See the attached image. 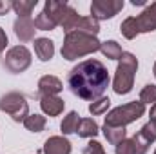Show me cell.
I'll list each match as a JSON object with an SVG mask.
<instances>
[{
    "label": "cell",
    "mask_w": 156,
    "mask_h": 154,
    "mask_svg": "<svg viewBox=\"0 0 156 154\" xmlns=\"http://www.w3.org/2000/svg\"><path fill=\"white\" fill-rule=\"evenodd\" d=\"M71 93L83 100H98L109 85V73L98 60H85L75 65L67 76Z\"/></svg>",
    "instance_id": "obj_1"
},
{
    "label": "cell",
    "mask_w": 156,
    "mask_h": 154,
    "mask_svg": "<svg viewBox=\"0 0 156 154\" xmlns=\"http://www.w3.org/2000/svg\"><path fill=\"white\" fill-rule=\"evenodd\" d=\"M102 42H98L96 37L82 33V31H71L66 35L64 45H62V56L66 60H76L85 54L100 51Z\"/></svg>",
    "instance_id": "obj_2"
},
{
    "label": "cell",
    "mask_w": 156,
    "mask_h": 154,
    "mask_svg": "<svg viewBox=\"0 0 156 154\" xmlns=\"http://www.w3.org/2000/svg\"><path fill=\"white\" fill-rule=\"evenodd\" d=\"M122 35L127 40L136 38V35L140 33H151L156 29V2H153L151 5H147L142 15L138 16H129L122 22L120 26Z\"/></svg>",
    "instance_id": "obj_3"
},
{
    "label": "cell",
    "mask_w": 156,
    "mask_h": 154,
    "mask_svg": "<svg viewBox=\"0 0 156 154\" xmlns=\"http://www.w3.org/2000/svg\"><path fill=\"white\" fill-rule=\"evenodd\" d=\"M138 69V60L133 53H122L120 60H118L116 75L113 82V89L116 94H127L131 93L133 85H134V75Z\"/></svg>",
    "instance_id": "obj_4"
},
{
    "label": "cell",
    "mask_w": 156,
    "mask_h": 154,
    "mask_svg": "<svg viewBox=\"0 0 156 154\" xmlns=\"http://www.w3.org/2000/svg\"><path fill=\"white\" fill-rule=\"evenodd\" d=\"M145 114V105L138 100L131 102V103H125V105H120L116 109H113L109 114L105 116V125H111V127H125L133 121H136L138 118Z\"/></svg>",
    "instance_id": "obj_5"
},
{
    "label": "cell",
    "mask_w": 156,
    "mask_h": 154,
    "mask_svg": "<svg viewBox=\"0 0 156 154\" xmlns=\"http://www.w3.org/2000/svg\"><path fill=\"white\" fill-rule=\"evenodd\" d=\"M0 111L7 113L15 121H24L29 116V105L20 93H7L0 98Z\"/></svg>",
    "instance_id": "obj_6"
},
{
    "label": "cell",
    "mask_w": 156,
    "mask_h": 154,
    "mask_svg": "<svg viewBox=\"0 0 156 154\" xmlns=\"http://www.w3.org/2000/svg\"><path fill=\"white\" fill-rule=\"evenodd\" d=\"M4 64L11 73H24L31 65V53L26 45H15L7 51Z\"/></svg>",
    "instance_id": "obj_7"
},
{
    "label": "cell",
    "mask_w": 156,
    "mask_h": 154,
    "mask_svg": "<svg viewBox=\"0 0 156 154\" xmlns=\"http://www.w3.org/2000/svg\"><path fill=\"white\" fill-rule=\"evenodd\" d=\"M123 7V0H93L91 16L96 20H107L118 15Z\"/></svg>",
    "instance_id": "obj_8"
},
{
    "label": "cell",
    "mask_w": 156,
    "mask_h": 154,
    "mask_svg": "<svg viewBox=\"0 0 156 154\" xmlns=\"http://www.w3.org/2000/svg\"><path fill=\"white\" fill-rule=\"evenodd\" d=\"M37 26L31 20V16H18L15 20V35L18 37L20 42H31L35 38Z\"/></svg>",
    "instance_id": "obj_9"
},
{
    "label": "cell",
    "mask_w": 156,
    "mask_h": 154,
    "mask_svg": "<svg viewBox=\"0 0 156 154\" xmlns=\"http://www.w3.org/2000/svg\"><path fill=\"white\" fill-rule=\"evenodd\" d=\"M44 154H71V142L64 136H51L44 143Z\"/></svg>",
    "instance_id": "obj_10"
},
{
    "label": "cell",
    "mask_w": 156,
    "mask_h": 154,
    "mask_svg": "<svg viewBox=\"0 0 156 154\" xmlns=\"http://www.w3.org/2000/svg\"><path fill=\"white\" fill-rule=\"evenodd\" d=\"M64 89L62 82L58 80L56 76H42L38 82V91H40V96H56L60 91Z\"/></svg>",
    "instance_id": "obj_11"
},
{
    "label": "cell",
    "mask_w": 156,
    "mask_h": 154,
    "mask_svg": "<svg viewBox=\"0 0 156 154\" xmlns=\"http://www.w3.org/2000/svg\"><path fill=\"white\" fill-rule=\"evenodd\" d=\"M64 100L58 96H40V107L47 116H58L64 111Z\"/></svg>",
    "instance_id": "obj_12"
},
{
    "label": "cell",
    "mask_w": 156,
    "mask_h": 154,
    "mask_svg": "<svg viewBox=\"0 0 156 154\" xmlns=\"http://www.w3.org/2000/svg\"><path fill=\"white\" fill-rule=\"evenodd\" d=\"M35 53L40 62H49L55 54V44L49 38H37L35 40Z\"/></svg>",
    "instance_id": "obj_13"
},
{
    "label": "cell",
    "mask_w": 156,
    "mask_h": 154,
    "mask_svg": "<svg viewBox=\"0 0 156 154\" xmlns=\"http://www.w3.org/2000/svg\"><path fill=\"white\" fill-rule=\"evenodd\" d=\"M67 4L66 2H55V0H47L45 2V7H44V11L56 22V26L62 22V18H64V15H66V11H67Z\"/></svg>",
    "instance_id": "obj_14"
},
{
    "label": "cell",
    "mask_w": 156,
    "mask_h": 154,
    "mask_svg": "<svg viewBox=\"0 0 156 154\" xmlns=\"http://www.w3.org/2000/svg\"><path fill=\"white\" fill-rule=\"evenodd\" d=\"M98 132H100V127H98V123H96L93 118H83V120H80L78 129H76V134L80 138H94Z\"/></svg>",
    "instance_id": "obj_15"
},
{
    "label": "cell",
    "mask_w": 156,
    "mask_h": 154,
    "mask_svg": "<svg viewBox=\"0 0 156 154\" xmlns=\"http://www.w3.org/2000/svg\"><path fill=\"white\" fill-rule=\"evenodd\" d=\"M75 31H82V33H87V35L96 37V35L100 33V24H98V20L93 18V16H80L78 26H76Z\"/></svg>",
    "instance_id": "obj_16"
},
{
    "label": "cell",
    "mask_w": 156,
    "mask_h": 154,
    "mask_svg": "<svg viewBox=\"0 0 156 154\" xmlns=\"http://www.w3.org/2000/svg\"><path fill=\"white\" fill-rule=\"evenodd\" d=\"M104 136L107 138V142L111 145H118L120 142L125 140L127 131L125 127H111V125H104Z\"/></svg>",
    "instance_id": "obj_17"
},
{
    "label": "cell",
    "mask_w": 156,
    "mask_h": 154,
    "mask_svg": "<svg viewBox=\"0 0 156 154\" xmlns=\"http://www.w3.org/2000/svg\"><path fill=\"white\" fill-rule=\"evenodd\" d=\"M78 123H80V114L76 111H71L67 116H64V120L60 123V129H62L64 134H73V132H76Z\"/></svg>",
    "instance_id": "obj_18"
},
{
    "label": "cell",
    "mask_w": 156,
    "mask_h": 154,
    "mask_svg": "<svg viewBox=\"0 0 156 154\" xmlns=\"http://www.w3.org/2000/svg\"><path fill=\"white\" fill-rule=\"evenodd\" d=\"M100 51L104 53V56H107L109 60H120V56H122V47H120V44H116L115 40H107V42H102V45H100Z\"/></svg>",
    "instance_id": "obj_19"
},
{
    "label": "cell",
    "mask_w": 156,
    "mask_h": 154,
    "mask_svg": "<svg viewBox=\"0 0 156 154\" xmlns=\"http://www.w3.org/2000/svg\"><path fill=\"white\" fill-rule=\"evenodd\" d=\"M78 20H80V15H78L73 7H67V11H66L64 18H62V22H60V26L64 27V31H66V33H71V31H75V29H76Z\"/></svg>",
    "instance_id": "obj_20"
},
{
    "label": "cell",
    "mask_w": 156,
    "mask_h": 154,
    "mask_svg": "<svg viewBox=\"0 0 156 154\" xmlns=\"http://www.w3.org/2000/svg\"><path fill=\"white\" fill-rule=\"evenodd\" d=\"M24 125L31 132H42L45 129V116L42 114H29L24 120Z\"/></svg>",
    "instance_id": "obj_21"
},
{
    "label": "cell",
    "mask_w": 156,
    "mask_h": 154,
    "mask_svg": "<svg viewBox=\"0 0 156 154\" xmlns=\"http://www.w3.org/2000/svg\"><path fill=\"white\" fill-rule=\"evenodd\" d=\"M37 0H29V2H26V0H20V2H13V9L16 11V15L18 16H31V11L37 7Z\"/></svg>",
    "instance_id": "obj_22"
},
{
    "label": "cell",
    "mask_w": 156,
    "mask_h": 154,
    "mask_svg": "<svg viewBox=\"0 0 156 154\" xmlns=\"http://www.w3.org/2000/svg\"><path fill=\"white\" fill-rule=\"evenodd\" d=\"M35 26H37V29H40V31H51V29L56 27V22L45 11H42L38 16L35 18Z\"/></svg>",
    "instance_id": "obj_23"
},
{
    "label": "cell",
    "mask_w": 156,
    "mask_h": 154,
    "mask_svg": "<svg viewBox=\"0 0 156 154\" xmlns=\"http://www.w3.org/2000/svg\"><path fill=\"white\" fill-rule=\"evenodd\" d=\"M109 105H111V100L105 98V96H102V98L94 100V102L89 105V113L93 116H100V114H104V113H107Z\"/></svg>",
    "instance_id": "obj_24"
},
{
    "label": "cell",
    "mask_w": 156,
    "mask_h": 154,
    "mask_svg": "<svg viewBox=\"0 0 156 154\" xmlns=\"http://www.w3.org/2000/svg\"><path fill=\"white\" fill-rule=\"evenodd\" d=\"M140 102L145 105V103H156V85L153 83H149V85H145L144 89H142V93H140Z\"/></svg>",
    "instance_id": "obj_25"
},
{
    "label": "cell",
    "mask_w": 156,
    "mask_h": 154,
    "mask_svg": "<svg viewBox=\"0 0 156 154\" xmlns=\"http://www.w3.org/2000/svg\"><path fill=\"white\" fill-rule=\"evenodd\" d=\"M133 145H134V152L136 154H145L149 151V147H151V142H147L140 132H136L133 136Z\"/></svg>",
    "instance_id": "obj_26"
},
{
    "label": "cell",
    "mask_w": 156,
    "mask_h": 154,
    "mask_svg": "<svg viewBox=\"0 0 156 154\" xmlns=\"http://www.w3.org/2000/svg\"><path fill=\"white\" fill-rule=\"evenodd\" d=\"M138 132H140V134H142L147 142H151V143H153V142H156V129H154V125H153L151 121H149V123H145V125H144Z\"/></svg>",
    "instance_id": "obj_27"
},
{
    "label": "cell",
    "mask_w": 156,
    "mask_h": 154,
    "mask_svg": "<svg viewBox=\"0 0 156 154\" xmlns=\"http://www.w3.org/2000/svg\"><path fill=\"white\" fill-rule=\"evenodd\" d=\"M116 154H136L134 152V145H133V140H123L116 145Z\"/></svg>",
    "instance_id": "obj_28"
},
{
    "label": "cell",
    "mask_w": 156,
    "mask_h": 154,
    "mask_svg": "<svg viewBox=\"0 0 156 154\" xmlns=\"http://www.w3.org/2000/svg\"><path fill=\"white\" fill-rule=\"evenodd\" d=\"M83 152H85V154H105V151H104V147H102V143H100V142L91 140V142L87 143V147L83 149Z\"/></svg>",
    "instance_id": "obj_29"
},
{
    "label": "cell",
    "mask_w": 156,
    "mask_h": 154,
    "mask_svg": "<svg viewBox=\"0 0 156 154\" xmlns=\"http://www.w3.org/2000/svg\"><path fill=\"white\" fill-rule=\"evenodd\" d=\"M5 45H7V35H5V31L0 27V53L5 49Z\"/></svg>",
    "instance_id": "obj_30"
},
{
    "label": "cell",
    "mask_w": 156,
    "mask_h": 154,
    "mask_svg": "<svg viewBox=\"0 0 156 154\" xmlns=\"http://www.w3.org/2000/svg\"><path fill=\"white\" fill-rule=\"evenodd\" d=\"M9 9H13V2H0V15H5Z\"/></svg>",
    "instance_id": "obj_31"
},
{
    "label": "cell",
    "mask_w": 156,
    "mask_h": 154,
    "mask_svg": "<svg viewBox=\"0 0 156 154\" xmlns=\"http://www.w3.org/2000/svg\"><path fill=\"white\" fill-rule=\"evenodd\" d=\"M151 123L154 125V129H156V103L151 107Z\"/></svg>",
    "instance_id": "obj_32"
},
{
    "label": "cell",
    "mask_w": 156,
    "mask_h": 154,
    "mask_svg": "<svg viewBox=\"0 0 156 154\" xmlns=\"http://www.w3.org/2000/svg\"><path fill=\"white\" fill-rule=\"evenodd\" d=\"M145 2L144 0H133V5H144Z\"/></svg>",
    "instance_id": "obj_33"
},
{
    "label": "cell",
    "mask_w": 156,
    "mask_h": 154,
    "mask_svg": "<svg viewBox=\"0 0 156 154\" xmlns=\"http://www.w3.org/2000/svg\"><path fill=\"white\" fill-rule=\"evenodd\" d=\"M153 73H154V76H156V62H154V67H153Z\"/></svg>",
    "instance_id": "obj_34"
},
{
    "label": "cell",
    "mask_w": 156,
    "mask_h": 154,
    "mask_svg": "<svg viewBox=\"0 0 156 154\" xmlns=\"http://www.w3.org/2000/svg\"><path fill=\"white\" fill-rule=\"evenodd\" d=\"M154 154H156V151H154Z\"/></svg>",
    "instance_id": "obj_35"
}]
</instances>
